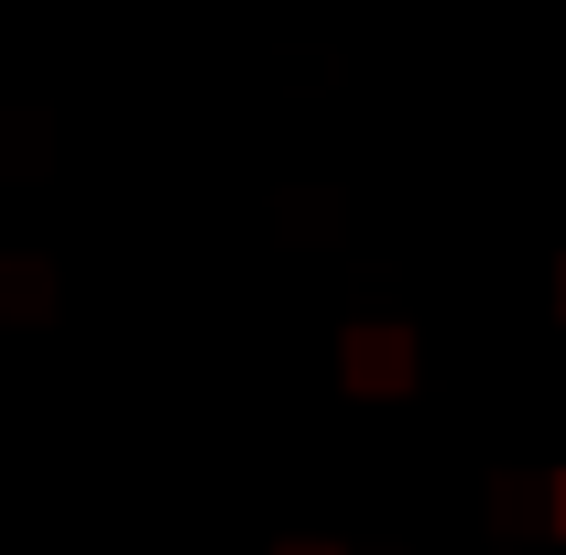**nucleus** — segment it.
<instances>
[{
  "instance_id": "obj_1",
  "label": "nucleus",
  "mask_w": 566,
  "mask_h": 555,
  "mask_svg": "<svg viewBox=\"0 0 566 555\" xmlns=\"http://www.w3.org/2000/svg\"><path fill=\"white\" fill-rule=\"evenodd\" d=\"M338 381L370 392V404H392L403 381H415V327H392V316H359L349 338H338Z\"/></svg>"
},
{
  "instance_id": "obj_2",
  "label": "nucleus",
  "mask_w": 566,
  "mask_h": 555,
  "mask_svg": "<svg viewBox=\"0 0 566 555\" xmlns=\"http://www.w3.org/2000/svg\"><path fill=\"white\" fill-rule=\"evenodd\" d=\"M545 523H556V534H566V469H556V490H545Z\"/></svg>"
},
{
  "instance_id": "obj_3",
  "label": "nucleus",
  "mask_w": 566,
  "mask_h": 555,
  "mask_svg": "<svg viewBox=\"0 0 566 555\" xmlns=\"http://www.w3.org/2000/svg\"><path fill=\"white\" fill-rule=\"evenodd\" d=\"M283 555H338V545H283Z\"/></svg>"
},
{
  "instance_id": "obj_4",
  "label": "nucleus",
  "mask_w": 566,
  "mask_h": 555,
  "mask_svg": "<svg viewBox=\"0 0 566 555\" xmlns=\"http://www.w3.org/2000/svg\"><path fill=\"white\" fill-rule=\"evenodd\" d=\"M556 305H566V262H556Z\"/></svg>"
}]
</instances>
